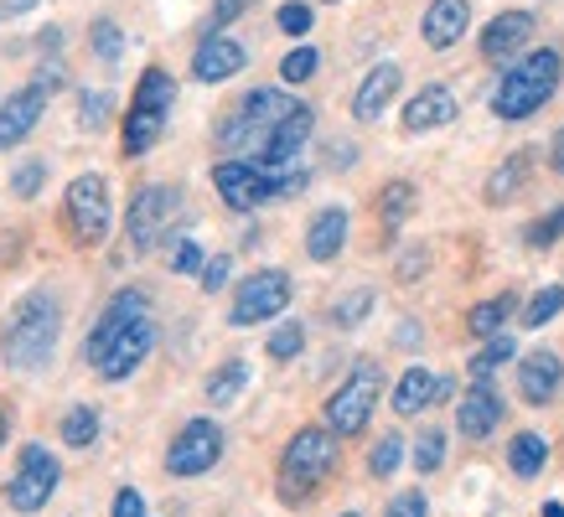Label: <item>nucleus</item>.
Returning <instances> with one entry per match:
<instances>
[{
  "label": "nucleus",
  "mask_w": 564,
  "mask_h": 517,
  "mask_svg": "<svg viewBox=\"0 0 564 517\" xmlns=\"http://www.w3.org/2000/svg\"><path fill=\"white\" fill-rule=\"evenodd\" d=\"M140 316H151V295H145V290H120V295H115V300L104 306V316L94 321V331L84 337V362H94V367H99V362L109 358V346L120 342V337L135 327Z\"/></svg>",
  "instance_id": "11"
},
{
  "label": "nucleus",
  "mask_w": 564,
  "mask_h": 517,
  "mask_svg": "<svg viewBox=\"0 0 564 517\" xmlns=\"http://www.w3.org/2000/svg\"><path fill=\"white\" fill-rule=\"evenodd\" d=\"M497 419H502V398L487 388V383H471V394L462 398V409H456V430L466 440H487L497 430Z\"/></svg>",
  "instance_id": "22"
},
{
  "label": "nucleus",
  "mask_w": 564,
  "mask_h": 517,
  "mask_svg": "<svg viewBox=\"0 0 564 517\" xmlns=\"http://www.w3.org/2000/svg\"><path fill=\"white\" fill-rule=\"evenodd\" d=\"M441 465H445V435L441 430L420 435V446H414V471L430 476V471H441Z\"/></svg>",
  "instance_id": "36"
},
{
  "label": "nucleus",
  "mask_w": 564,
  "mask_h": 517,
  "mask_svg": "<svg viewBox=\"0 0 564 517\" xmlns=\"http://www.w3.org/2000/svg\"><path fill=\"white\" fill-rule=\"evenodd\" d=\"M316 63H322L316 47H295L291 57L280 63V78H285V84H306V78H316Z\"/></svg>",
  "instance_id": "40"
},
{
  "label": "nucleus",
  "mask_w": 564,
  "mask_h": 517,
  "mask_svg": "<svg viewBox=\"0 0 564 517\" xmlns=\"http://www.w3.org/2000/svg\"><path fill=\"white\" fill-rule=\"evenodd\" d=\"M508 358H513V337H508V331L487 337V346H481L477 358H471V383H492V373H497V367H502Z\"/></svg>",
  "instance_id": "29"
},
{
  "label": "nucleus",
  "mask_w": 564,
  "mask_h": 517,
  "mask_svg": "<svg viewBox=\"0 0 564 517\" xmlns=\"http://www.w3.org/2000/svg\"><path fill=\"white\" fill-rule=\"evenodd\" d=\"M466 21H471V6L466 0H430V11H425V42L435 52L445 47H456L466 32Z\"/></svg>",
  "instance_id": "23"
},
{
  "label": "nucleus",
  "mask_w": 564,
  "mask_h": 517,
  "mask_svg": "<svg viewBox=\"0 0 564 517\" xmlns=\"http://www.w3.org/2000/svg\"><path fill=\"white\" fill-rule=\"evenodd\" d=\"M88 42H94V52H99L104 63H120V52H124V32L115 26V21H94V32H88Z\"/></svg>",
  "instance_id": "37"
},
{
  "label": "nucleus",
  "mask_w": 564,
  "mask_h": 517,
  "mask_svg": "<svg viewBox=\"0 0 564 517\" xmlns=\"http://www.w3.org/2000/svg\"><path fill=\"white\" fill-rule=\"evenodd\" d=\"M213 187L223 191V202L234 212H254L259 202H280V176H270L254 161H218Z\"/></svg>",
  "instance_id": "10"
},
{
  "label": "nucleus",
  "mask_w": 564,
  "mask_h": 517,
  "mask_svg": "<svg viewBox=\"0 0 564 517\" xmlns=\"http://www.w3.org/2000/svg\"><path fill=\"white\" fill-rule=\"evenodd\" d=\"M373 310V290H352L332 306V327H362V316Z\"/></svg>",
  "instance_id": "34"
},
{
  "label": "nucleus",
  "mask_w": 564,
  "mask_h": 517,
  "mask_svg": "<svg viewBox=\"0 0 564 517\" xmlns=\"http://www.w3.org/2000/svg\"><path fill=\"white\" fill-rule=\"evenodd\" d=\"M6 435H11V419H6V414H0V446H6Z\"/></svg>",
  "instance_id": "51"
},
{
  "label": "nucleus",
  "mask_w": 564,
  "mask_h": 517,
  "mask_svg": "<svg viewBox=\"0 0 564 517\" xmlns=\"http://www.w3.org/2000/svg\"><path fill=\"white\" fill-rule=\"evenodd\" d=\"M560 73L564 68H560V52L554 47H539V52H529L523 63H513L492 94L497 120H529V114H539L549 103V94L560 88Z\"/></svg>",
  "instance_id": "2"
},
{
  "label": "nucleus",
  "mask_w": 564,
  "mask_h": 517,
  "mask_svg": "<svg viewBox=\"0 0 564 517\" xmlns=\"http://www.w3.org/2000/svg\"><path fill=\"white\" fill-rule=\"evenodd\" d=\"M295 103L280 94V88H254L249 99L234 109V120L218 130V140H223V151H264V140H270V130L285 114H291Z\"/></svg>",
  "instance_id": "5"
},
{
  "label": "nucleus",
  "mask_w": 564,
  "mask_h": 517,
  "mask_svg": "<svg viewBox=\"0 0 564 517\" xmlns=\"http://www.w3.org/2000/svg\"><path fill=\"white\" fill-rule=\"evenodd\" d=\"M151 346H155V321H151V316H140L135 327H130V331L120 337V342L109 346V358L99 362V378H104V383L130 378V373H135L140 362L151 358Z\"/></svg>",
  "instance_id": "16"
},
{
  "label": "nucleus",
  "mask_w": 564,
  "mask_h": 517,
  "mask_svg": "<svg viewBox=\"0 0 564 517\" xmlns=\"http://www.w3.org/2000/svg\"><path fill=\"white\" fill-rule=\"evenodd\" d=\"M68 233L84 249H99L109 239V187L104 176H73L68 182Z\"/></svg>",
  "instance_id": "9"
},
{
  "label": "nucleus",
  "mask_w": 564,
  "mask_h": 517,
  "mask_svg": "<svg viewBox=\"0 0 564 517\" xmlns=\"http://www.w3.org/2000/svg\"><path fill=\"white\" fill-rule=\"evenodd\" d=\"M176 212H182V191L176 187H140L135 197H130V223H124L130 254H151L155 243L166 239V228H172Z\"/></svg>",
  "instance_id": "8"
},
{
  "label": "nucleus",
  "mask_w": 564,
  "mask_h": 517,
  "mask_svg": "<svg viewBox=\"0 0 564 517\" xmlns=\"http://www.w3.org/2000/svg\"><path fill=\"white\" fill-rule=\"evenodd\" d=\"M456 114H462V109H456V94L441 88V84H430V88H420V94L404 103V130H410V135H425V130L451 124Z\"/></svg>",
  "instance_id": "18"
},
{
  "label": "nucleus",
  "mask_w": 564,
  "mask_h": 517,
  "mask_svg": "<svg viewBox=\"0 0 564 517\" xmlns=\"http://www.w3.org/2000/svg\"><path fill=\"white\" fill-rule=\"evenodd\" d=\"M42 182H47V166H42V161H26V166H17V176H11V191H17V197H36Z\"/></svg>",
  "instance_id": "43"
},
{
  "label": "nucleus",
  "mask_w": 564,
  "mask_h": 517,
  "mask_svg": "<svg viewBox=\"0 0 564 517\" xmlns=\"http://www.w3.org/2000/svg\"><path fill=\"white\" fill-rule=\"evenodd\" d=\"M378 394H383V373H378L373 362H358V367H352V378L326 398V425L343 435V440L362 435L368 430V414H373Z\"/></svg>",
  "instance_id": "6"
},
{
  "label": "nucleus",
  "mask_w": 564,
  "mask_h": 517,
  "mask_svg": "<svg viewBox=\"0 0 564 517\" xmlns=\"http://www.w3.org/2000/svg\"><path fill=\"white\" fill-rule=\"evenodd\" d=\"M192 73H197L203 84H228L234 73H243V47L234 42V36L207 32L203 47H197V57H192Z\"/></svg>",
  "instance_id": "17"
},
{
  "label": "nucleus",
  "mask_w": 564,
  "mask_h": 517,
  "mask_svg": "<svg viewBox=\"0 0 564 517\" xmlns=\"http://www.w3.org/2000/svg\"><path fill=\"white\" fill-rule=\"evenodd\" d=\"M544 517H564V507H560V502H549V507H544Z\"/></svg>",
  "instance_id": "52"
},
{
  "label": "nucleus",
  "mask_w": 564,
  "mask_h": 517,
  "mask_svg": "<svg viewBox=\"0 0 564 517\" xmlns=\"http://www.w3.org/2000/svg\"><path fill=\"white\" fill-rule=\"evenodd\" d=\"M311 130H316V114H311L306 103H295L285 120L270 130V140H264V151H259V166L264 172H280V166H291L295 155H301V145L311 140Z\"/></svg>",
  "instance_id": "14"
},
{
  "label": "nucleus",
  "mask_w": 564,
  "mask_h": 517,
  "mask_svg": "<svg viewBox=\"0 0 564 517\" xmlns=\"http://www.w3.org/2000/svg\"><path fill=\"white\" fill-rule=\"evenodd\" d=\"M399 461H404V440H399V435H383L373 446V455H368V471H373V476H393Z\"/></svg>",
  "instance_id": "35"
},
{
  "label": "nucleus",
  "mask_w": 564,
  "mask_h": 517,
  "mask_svg": "<svg viewBox=\"0 0 564 517\" xmlns=\"http://www.w3.org/2000/svg\"><path fill=\"white\" fill-rule=\"evenodd\" d=\"M513 295H497V300H481V306H471V316H466V327H471V337H497L502 331V321L513 316Z\"/></svg>",
  "instance_id": "27"
},
{
  "label": "nucleus",
  "mask_w": 564,
  "mask_h": 517,
  "mask_svg": "<svg viewBox=\"0 0 564 517\" xmlns=\"http://www.w3.org/2000/svg\"><path fill=\"white\" fill-rule=\"evenodd\" d=\"M176 103V84L166 68H145L140 73V88L130 99V114H124V155H145L166 130V114Z\"/></svg>",
  "instance_id": "4"
},
{
  "label": "nucleus",
  "mask_w": 564,
  "mask_h": 517,
  "mask_svg": "<svg viewBox=\"0 0 564 517\" xmlns=\"http://www.w3.org/2000/svg\"><path fill=\"white\" fill-rule=\"evenodd\" d=\"M228 270H234V258L228 254H218V258H207L203 264V279H197V285H203L207 295H218L223 285H228Z\"/></svg>",
  "instance_id": "45"
},
{
  "label": "nucleus",
  "mask_w": 564,
  "mask_h": 517,
  "mask_svg": "<svg viewBox=\"0 0 564 517\" xmlns=\"http://www.w3.org/2000/svg\"><path fill=\"white\" fill-rule=\"evenodd\" d=\"M57 300L47 290H32L21 295L17 310H11V321L0 331V358L11 362L17 373H36V367H47L52 362V346H57Z\"/></svg>",
  "instance_id": "1"
},
{
  "label": "nucleus",
  "mask_w": 564,
  "mask_h": 517,
  "mask_svg": "<svg viewBox=\"0 0 564 517\" xmlns=\"http://www.w3.org/2000/svg\"><path fill=\"white\" fill-rule=\"evenodd\" d=\"M218 455H223V430L213 419H192L166 450V471L172 476H203V471L218 465Z\"/></svg>",
  "instance_id": "13"
},
{
  "label": "nucleus",
  "mask_w": 564,
  "mask_h": 517,
  "mask_svg": "<svg viewBox=\"0 0 564 517\" xmlns=\"http://www.w3.org/2000/svg\"><path fill=\"white\" fill-rule=\"evenodd\" d=\"M410 212H414V187L410 182H389V187L378 191V218H383V228H399Z\"/></svg>",
  "instance_id": "30"
},
{
  "label": "nucleus",
  "mask_w": 564,
  "mask_h": 517,
  "mask_svg": "<svg viewBox=\"0 0 564 517\" xmlns=\"http://www.w3.org/2000/svg\"><path fill=\"white\" fill-rule=\"evenodd\" d=\"M564 383V362L554 352H529V358L518 362V394L529 398V404H549V398L560 394Z\"/></svg>",
  "instance_id": "20"
},
{
  "label": "nucleus",
  "mask_w": 564,
  "mask_h": 517,
  "mask_svg": "<svg viewBox=\"0 0 564 517\" xmlns=\"http://www.w3.org/2000/svg\"><path fill=\"white\" fill-rule=\"evenodd\" d=\"M243 383H249V362H223L218 373L207 378V404H234L243 394Z\"/></svg>",
  "instance_id": "28"
},
{
  "label": "nucleus",
  "mask_w": 564,
  "mask_h": 517,
  "mask_svg": "<svg viewBox=\"0 0 564 517\" xmlns=\"http://www.w3.org/2000/svg\"><path fill=\"white\" fill-rule=\"evenodd\" d=\"M291 306V275L285 270H259L239 285V300H234V327H254V321H270Z\"/></svg>",
  "instance_id": "12"
},
{
  "label": "nucleus",
  "mask_w": 564,
  "mask_h": 517,
  "mask_svg": "<svg viewBox=\"0 0 564 517\" xmlns=\"http://www.w3.org/2000/svg\"><path fill=\"white\" fill-rule=\"evenodd\" d=\"M115 517H145V502H140L135 486H124L120 497H115Z\"/></svg>",
  "instance_id": "48"
},
{
  "label": "nucleus",
  "mask_w": 564,
  "mask_h": 517,
  "mask_svg": "<svg viewBox=\"0 0 564 517\" xmlns=\"http://www.w3.org/2000/svg\"><path fill=\"white\" fill-rule=\"evenodd\" d=\"M42 109H47V88L42 84H26L17 94H6V103H0V151H11V145H21V140L32 135Z\"/></svg>",
  "instance_id": "15"
},
{
  "label": "nucleus",
  "mask_w": 564,
  "mask_h": 517,
  "mask_svg": "<svg viewBox=\"0 0 564 517\" xmlns=\"http://www.w3.org/2000/svg\"><path fill=\"white\" fill-rule=\"evenodd\" d=\"M544 455H549V446L539 435H518L513 446H508V465H513L518 476H539V471H544Z\"/></svg>",
  "instance_id": "32"
},
{
  "label": "nucleus",
  "mask_w": 564,
  "mask_h": 517,
  "mask_svg": "<svg viewBox=\"0 0 564 517\" xmlns=\"http://www.w3.org/2000/svg\"><path fill=\"white\" fill-rule=\"evenodd\" d=\"M523 239H529L533 249H549V243H560V239H564V207H554L549 218L529 223V233H523Z\"/></svg>",
  "instance_id": "42"
},
{
  "label": "nucleus",
  "mask_w": 564,
  "mask_h": 517,
  "mask_svg": "<svg viewBox=\"0 0 564 517\" xmlns=\"http://www.w3.org/2000/svg\"><path fill=\"white\" fill-rule=\"evenodd\" d=\"M529 36H533V16H529V11H502V16L481 32V57H487V63H508V57H513Z\"/></svg>",
  "instance_id": "21"
},
{
  "label": "nucleus",
  "mask_w": 564,
  "mask_h": 517,
  "mask_svg": "<svg viewBox=\"0 0 564 517\" xmlns=\"http://www.w3.org/2000/svg\"><path fill=\"white\" fill-rule=\"evenodd\" d=\"M249 6H254V0H218V6H213V21H207V32H223V26H234V21H239Z\"/></svg>",
  "instance_id": "46"
},
{
  "label": "nucleus",
  "mask_w": 564,
  "mask_h": 517,
  "mask_svg": "<svg viewBox=\"0 0 564 517\" xmlns=\"http://www.w3.org/2000/svg\"><path fill=\"white\" fill-rule=\"evenodd\" d=\"M109 109H115V103H109V94H84V99H78V124L94 135V130H104V124H109Z\"/></svg>",
  "instance_id": "41"
},
{
  "label": "nucleus",
  "mask_w": 564,
  "mask_h": 517,
  "mask_svg": "<svg viewBox=\"0 0 564 517\" xmlns=\"http://www.w3.org/2000/svg\"><path fill=\"white\" fill-rule=\"evenodd\" d=\"M36 84L47 88V94H57V88H63V63H57V57H52V63H42V68H36Z\"/></svg>",
  "instance_id": "49"
},
{
  "label": "nucleus",
  "mask_w": 564,
  "mask_h": 517,
  "mask_svg": "<svg viewBox=\"0 0 564 517\" xmlns=\"http://www.w3.org/2000/svg\"><path fill=\"white\" fill-rule=\"evenodd\" d=\"M274 26H280L285 36H306L311 32V6L306 0H285V6L274 11Z\"/></svg>",
  "instance_id": "39"
},
{
  "label": "nucleus",
  "mask_w": 564,
  "mask_h": 517,
  "mask_svg": "<svg viewBox=\"0 0 564 517\" xmlns=\"http://www.w3.org/2000/svg\"><path fill=\"white\" fill-rule=\"evenodd\" d=\"M99 440V409H88V404H78V409L63 419V446L73 450H88Z\"/></svg>",
  "instance_id": "31"
},
{
  "label": "nucleus",
  "mask_w": 564,
  "mask_h": 517,
  "mask_svg": "<svg viewBox=\"0 0 564 517\" xmlns=\"http://www.w3.org/2000/svg\"><path fill=\"white\" fill-rule=\"evenodd\" d=\"M549 161H554V172L564 176V130H560V135H554V151H549Z\"/></svg>",
  "instance_id": "50"
},
{
  "label": "nucleus",
  "mask_w": 564,
  "mask_h": 517,
  "mask_svg": "<svg viewBox=\"0 0 564 517\" xmlns=\"http://www.w3.org/2000/svg\"><path fill=\"white\" fill-rule=\"evenodd\" d=\"M435 383L441 378H430V367H410L404 378H399V388H393V409L399 414H420L435 404Z\"/></svg>",
  "instance_id": "26"
},
{
  "label": "nucleus",
  "mask_w": 564,
  "mask_h": 517,
  "mask_svg": "<svg viewBox=\"0 0 564 517\" xmlns=\"http://www.w3.org/2000/svg\"><path fill=\"white\" fill-rule=\"evenodd\" d=\"M343 517H358V513H343Z\"/></svg>",
  "instance_id": "53"
},
{
  "label": "nucleus",
  "mask_w": 564,
  "mask_h": 517,
  "mask_svg": "<svg viewBox=\"0 0 564 517\" xmlns=\"http://www.w3.org/2000/svg\"><path fill=\"white\" fill-rule=\"evenodd\" d=\"M523 182H529V151H518L513 161H502V166L487 176V191H481V197H487L492 207H502V202H513L518 191H523Z\"/></svg>",
  "instance_id": "25"
},
{
  "label": "nucleus",
  "mask_w": 564,
  "mask_h": 517,
  "mask_svg": "<svg viewBox=\"0 0 564 517\" xmlns=\"http://www.w3.org/2000/svg\"><path fill=\"white\" fill-rule=\"evenodd\" d=\"M337 440H343L337 430H295V440L285 446V461H280V497L285 502L311 497L337 471V455H343Z\"/></svg>",
  "instance_id": "3"
},
{
  "label": "nucleus",
  "mask_w": 564,
  "mask_h": 517,
  "mask_svg": "<svg viewBox=\"0 0 564 517\" xmlns=\"http://www.w3.org/2000/svg\"><path fill=\"white\" fill-rule=\"evenodd\" d=\"M301 346H306V327H301V321H285V327L270 337V358L274 362H291Z\"/></svg>",
  "instance_id": "38"
},
{
  "label": "nucleus",
  "mask_w": 564,
  "mask_h": 517,
  "mask_svg": "<svg viewBox=\"0 0 564 517\" xmlns=\"http://www.w3.org/2000/svg\"><path fill=\"white\" fill-rule=\"evenodd\" d=\"M172 270L176 275H203V249L192 239H176V249H172Z\"/></svg>",
  "instance_id": "44"
},
{
  "label": "nucleus",
  "mask_w": 564,
  "mask_h": 517,
  "mask_svg": "<svg viewBox=\"0 0 564 517\" xmlns=\"http://www.w3.org/2000/svg\"><path fill=\"white\" fill-rule=\"evenodd\" d=\"M399 84H404V73H399V63H378V68L358 84V94H352V114H358L362 124H373L378 114H383V109L393 103Z\"/></svg>",
  "instance_id": "19"
},
{
  "label": "nucleus",
  "mask_w": 564,
  "mask_h": 517,
  "mask_svg": "<svg viewBox=\"0 0 564 517\" xmlns=\"http://www.w3.org/2000/svg\"><path fill=\"white\" fill-rule=\"evenodd\" d=\"M560 310H564V285H544V290L529 300V310H523V327H533V331L549 327Z\"/></svg>",
  "instance_id": "33"
},
{
  "label": "nucleus",
  "mask_w": 564,
  "mask_h": 517,
  "mask_svg": "<svg viewBox=\"0 0 564 517\" xmlns=\"http://www.w3.org/2000/svg\"><path fill=\"white\" fill-rule=\"evenodd\" d=\"M57 482H63L57 455H52L47 446H21V461H17L11 486H6V502H11L17 513H42L52 502V492H57Z\"/></svg>",
  "instance_id": "7"
},
{
  "label": "nucleus",
  "mask_w": 564,
  "mask_h": 517,
  "mask_svg": "<svg viewBox=\"0 0 564 517\" xmlns=\"http://www.w3.org/2000/svg\"><path fill=\"white\" fill-rule=\"evenodd\" d=\"M343 243H347V212L343 207H322L306 228V254L316 258V264H326V258L343 254Z\"/></svg>",
  "instance_id": "24"
},
{
  "label": "nucleus",
  "mask_w": 564,
  "mask_h": 517,
  "mask_svg": "<svg viewBox=\"0 0 564 517\" xmlns=\"http://www.w3.org/2000/svg\"><path fill=\"white\" fill-rule=\"evenodd\" d=\"M425 507H430L425 492H399V497L389 502V513H383V517H425Z\"/></svg>",
  "instance_id": "47"
}]
</instances>
